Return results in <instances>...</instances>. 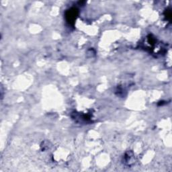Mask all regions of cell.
<instances>
[{
  "instance_id": "cell-1",
  "label": "cell",
  "mask_w": 172,
  "mask_h": 172,
  "mask_svg": "<svg viewBox=\"0 0 172 172\" xmlns=\"http://www.w3.org/2000/svg\"><path fill=\"white\" fill-rule=\"evenodd\" d=\"M77 12V9H71L69 10V11L67 12V15H66L67 20L70 24L73 22L75 21V20L76 19Z\"/></svg>"
}]
</instances>
